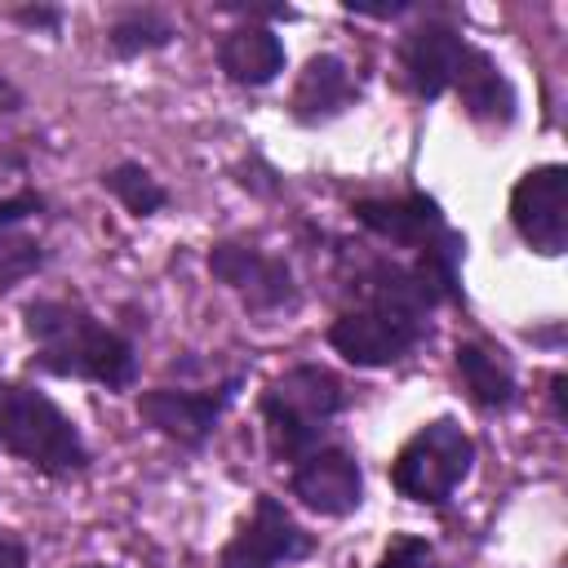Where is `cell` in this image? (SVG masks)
Here are the masks:
<instances>
[{
	"mask_svg": "<svg viewBox=\"0 0 568 568\" xmlns=\"http://www.w3.org/2000/svg\"><path fill=\"white\" fill-rule=\"evenodd\" d=\"M22 328L31 337V373L75 377L106 390H129L138 382V346L102 324L75 297H36L22 306Z\"/></svg>",
	"mask_w": 568,
	"mask_h": 568,
	"instance_id": "6da1fadb",
	"label": "cell"
},
{
	"mask_svg": "<svg viewBox=\"0 0 568 568\" xmlns=\"http://www.w3.org/2000/svg\"><path fill=\"white\" fill-rule=\"evenodd\" d=\"M0 448L49 479L84 475L93 453L80 426L31 382L0 377Z\"/></svg>",
	"mask_w": 568,
	"mask_h": 568,
	"instance_id": "7a4b0ae2",
	"label": "cell"
},
{
	"mask_svg": "<svg viewBox=\"0 0 568 568\" xmlns=\"http://www.w3.org/2000/svg\"><path fill=\"white\" fill-rule=\"evenodd\" d=\"M346 408V390L333 368L324 364H293L280 373L262 395L257 413L266 426V448L275 462H302L311 448L324 444L328 422Z\"/></svg>",
	"mask_w": 568,
	"mask_h": 568,
	"instance_id": "3957f363",
	"label": "cell"
},
{
	"mask_svg": "<svg viewBox=\"0 0 568 568\" xmlns=\"http://www.w3.org/2000/svg\"><path fill=\"white\" fill-rule=\"evenodd\" d=\"M470 470H475L470 430L457 417H430L399 444L390 462V488L417 506H448Z\"/></svg>",
	"mask_w": 568,
	"mask_h": 568,
	"instance_id": "277c9868",
	"label": "cell"
},
{
	"mask_svg": "<svg viewBox=\"0 0 568 568\" xmlns=\"http://www.w3.org/2000/svg\"><path fill=\"white\" fill-rule=\"evenodd\" d=\"M240 386H244V373H231L217 386H200V390L151 386L138 395V417H142V426L173 439L178 448H204L209 435L217 430L222 413L235 404Z\"/></svg>",
	"mask_w": 568,
	"mask_h": 568,
	"instance_id": "5b68a950",
	"label": "cell"
},
{
	"mask_svg": "<svg viewBox=\"0 0 568 568\" xmlns=\"http://www.w3.org/2000/svg\"><path fill=\"white\" fill-rule=\"evenodd\" d=\"M209 275L217 284H226L253 315L293 311L302 297L288 262L275 253H262L257 244H244V240H217L209 248Z\"/></svg>",
	"mask_w": 568,
	"mask_h": 568,
	"instance_id": "8992f818",
	"label": "cell"
},
{
	"mask_svg": "<svg viewBox=\"0 0 568 568\" xmlns=\"http://www.w3.org/2000/svg\"><path fill=\"white\" fill-rule=\"evenodd\" d=\"M311 550H315V537L284 510V501L271 493H257L253 515L222 546L217 568H284L306 559Z\"/></svg>",
	"mask_w": 568,
	"mask_h": 568,
	"instance_id": "52a82bcc",
	"label": "cell"
},
{
	"mask_svg": "<svg viewBox=\"0 0 568 568\" xmlns=\"http://www.w3.org/2000/svg\"><path fill=\"white\" fill-rule=\"evenodd\" d=\"M510 226L541 257H559L568 248V169L537 164L510 191Z\"/></svg>",
	"mask_w": 568,
	"mask_h": 568,
	"instance_id": "ba28073f",
	"label": "cell"
},
{
	"mask_svg": "<svg viewBox=\"0 0 568 568\" xmlns=\"http://www.w3.org/2000/svg\"><path fill=\"white\" fill-rule=\"evenodd\" d=\"M470 53H475V44L462 36V27H453L448 18H426L413 31H404V40H399V71L422 102H435V98L453 93Z\"/></svg>",
	"mask_w": 568,
	"mask_h": 568,
	"instance_id": "9c48e42d",
	"label": "cell"
},
{
	"mask_svg": "<svg viewBox=\"0 0 568 568\" xmlns=\"http://www.w3.org/2000/svg\"><path fill=\"white\" fill-rule=\"evenodd\" d=\"M288 488L306 510L328 515V519H346L364 506V470L355 453L342 444H320L302 462H293Z\"/></svg>",
	"mask_w": 568,
	"mask_h": 568,
	"instance_id": "30bf717a",
	"label": "cell"
},
{
	"mask_svg": "<svg viewBox=\"0 0 568 568\" xmlns=\"http://www.w3.org/2000/svg\"><path fill=\"white\" fill-rule=\"evenodd\" d=\"M351 213H355V222H359L364 231H373L377 240L399 244V248H413V253H417V248H426V244H435V240L448 231L439 200H435V195H426V191H404V195H364V200H355V204H351Z\"/></svg>",
	"mask_w": 568,
	"mask_h": 568,
	"instance_id": "8fae6325",
	"label": "cell"
},
{
	"mask_svg": "<svg viewBox=\"0 0 568 568\" xmlns=\"http://www.w3.org/2000/svg\"><path fill=\"white\" fill-rule=\"evenodd\" d=\"M359 102V80L351 71L346 58L337 53H315L306 58V67L297 71V84H293V98H288V111L297 124H328L337 120L342 111H351Z\"/></svg>",
	"mask_w": 568,
	"mask_h": 568,
	"instance_id": "7c38bea8",
	"label": "cell"
},
{
	"mask_svg": "<svg viewBox=\"0 0 568 568\" xmlns=\"http://www.w3.org/2000/svg\"><path fill=\"white\" fill-rule=\"evenodd\" d=\"M217 67H222V75L231 80V84H240V89H262V84H271L280 71H284V40L262 22H240V27H231V31H222L217 36Z\"/></svg>",
	"mask_w": 568,
	"mask_h": 568,
	"instance_id": "4fadbf2b",
	"label": "cell"
},
{
	"mask_svg": "<svg viewBox=\"0 0 568 568\" xmlns=\"http://www.w3.org/2000/svg\"><path fill=\"white\" fill-rule=\"evenodd\" d=\"M453 93H457L462 111H466L475 124L506 129V124H515V115H519V93H515L510 75H506V71L497 67V58H493L488 49H479V44H475L466 71L457 75Z\"/></svg>",
	"mask_w": 568,
	"mask_h": 568,
	"instance_id": "5bb4252c",
	"label": "cell"
},
{
	"mask_svg": "<svg viewBox=\"0 0 568 568\" xmlns=\"http://www.w3.org/2000/svg\"><path fill=\"white\" fill-rule=\"evenodd\" d=\"M40 213V191H13L0 200V288H13L44 266V244L27 231V222H36Z\"/></svg>",
	"mask_w": 568,
	"mask_h": 568,
	"instance_id": "9a60e30c",
	"label": "cell"
},
{
	"mask_svg": "<svg viewBox=\"0 0 568 568\" xmlns=\"http://www.w3.org/2000/svg\"><path fill=\"white\" fill-rule=\"evenodd\" d=\"M453 364H457V377H462V386H466V395H470L475 408L506 413L519 399L515 368H510V359L501 351H493L484 342H457Z\"/></svg>",
	"mask_w": 568,
	"mask_h": 568,
	"instance_id": "2e32d148",
	"label": "cell"
},
{
	"mask_svg": "<svg viewBox=\"0 0 568 568\" xmlns=\"http://www.w3.org/2000/svg\"><path fill=\"white\" fill-rule=\"evenodd\" d=\"M178 40V27L169 13L160 9H120L111 22H106V49L115 58H142V53H155V49H169Z\"/></svg>",
	"mask_w": 568,
	"mask_h": 568,
	"instance_id": "e0dca14e",
	"label": "cell"
},
{
	"mask_svg": "<svg viewBox=\"0 0 568 568\" xmlns=\"http://www.w3.org/2000/svg\"><path fill=\"white\" fill-rule=\"evenodd\" d=\"M102 191H111L133 217H155L169 204V191L160 186V178L151 169H142L138 160H120L102 173Z\"/></svg>",
	"mask_w": 568,
	"mask_h": 568,
	"instance_id": "ac0fdd59",
	"label": "cell"
},
{
	"mask_svg": "<svg viewBox=\"0 0 568 568\" xmlns=\"http://www.w3.org/2000/svg\"><path fill=\"white\" fill-rule=\"evenodd\" d=\"M373 568H435V546L417 532H399L390 537V546L377 555Z\"/></svg>",
	"mask_w": 568,
	"mask_h": 568,
	"instance_id": "d6986e66",
	"label": "cell"
},
{
	"mask_svg": "<svg viewBox=\"0 0 568 568\" xmlns=\"http://www.w3.org/2000/svg\"><path fill=\"white\" fill-rule=\"evenodd\" d=\"M9 18L31 27V31H49V36L62 31V9H53V4H27V9H13Z\"/></svg>",
	"mask_w": 568,
	"mask_h": 568,
	"instance_id": "ffe728a7",
	"label": "cell"
},
{
	"mask_svg": "<svg viewBox=\"0 0 568 568\" xmlns=\"http://www.w3.org/2000/svg\"><path fill=\"white\" fill-rule=\"evenodd\" d=\"M342 9H346V13H359V18H399V13H408L413 4H408V0H395V4H359V0H346Z\"/></svg>",
	"mask_w": 568,
	"mask_h": 568,
	"instance_id": "44dd1931",
	"label": "cell"
},
{
	"mask_svg": "<svg viewBox=\"0 0 568 568\" xmlns=\"http://www.w3.org/2000/svg\"><path fill=\"white\" fill-rule=\"evenodd\" d=\"M0 568H27V546L9 532H0Z\"/></svg>",
	"mask_w": 568,
	"mask_h": 568,
	"instance_id": "7402d4cb",
	"label": "cell"
},
{
	"mask_svg": "<svg viewBox=\"0 0 568 568\" xmlns=\"http://www.w3.org/2000/svg\"><path fill=\"white\" fill-rule=\"evenodd\" d=\"M18 106H22V89L9 75H0V111H18Z\"/></svg>",
	"mask_w": 568,
	"mask_h": 568,
	"instance_id": "603a6c76",
	"label": "cell"
},
{
	"mask_svg": "<svg viewBox=\"0 0 568 568\" xmlns=\"http://www.w3.org/2000/svg\"><path fill=\"white\" fill-rule=\"evenodd\" d=\"M564 386H568V377L555 373V377H550V408H555V422H564Z\"/></svg>",
	"mask_w": 568,
	"mask_h": 568,
	"instance_id": "cb8c5ba5",
	"label": "cell"
},
{
	"mask_svg": "<svg viewBox=\"0 0 568 568\" xmlns=\"http://www.w3.org/2000/svg\"><path fill=\"white\" fill-rule=\"evenodd\" d=\"M75 568H106V564H75Z\"/></svg>",
	"mask_w": 568,
	"mask_h": 568,
	"instance_id": "d4e9b609",
	"label": "cell"
}]
</instances>
